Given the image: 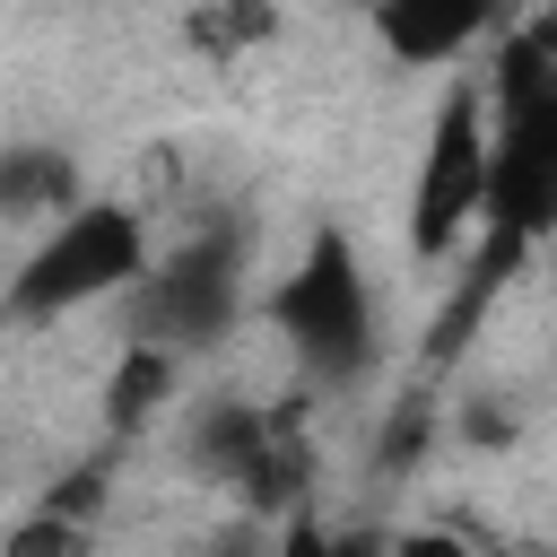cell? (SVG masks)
Masks as SVG:
<instances>
[{
  "label": "cell",
  "mask_w": 557,
  "mask_h": 557,
  "mask_svg": "<svg viewBox=\"0 0 557 557\" xmlns=\"http://www.w3.org/2000/svg\"><path fill=\"white\" fill-rule=\"evenodd\" d=\"M270 331L287 339V366L313 383V392H348L374 374L383 357V305H374V278L357 261V244L339 226H322L270 287Z\"/></svg>",
  "instance_id": "cell-1"
},
{
  "label": "cell",
  "mask_w": 557,
  "mask_h": 557,
  "mask_svg": "<svg viewBox=\"0 0 557 557\" xmlns=\"http://www.w3.org/2000/svg\"><path fill=\"white\" fill-rule=\"evenodd\" d=\"M148 252H157L148 209L87 191V200H78V209H61L52 226H35L26 261L9 270L0 313H9V322H70V313L122 305V296H131V278L148 270Z\"/></svg>",
  "instance_id": "cell-2"
},
{
  "label": "cell",
  "mask_w": 557,
  "mask_h": 557,
  "mask_svg": "<svg viewBox=\"0 0 557 557\" xmlns=\"http://www.w3.org/2000/svg\"><path fill=\"white\" fill-rule=\"evenodd\" d=\"M244 296H252V261H244V235L235 226H200L165 252H148V270L131 278V339L148 348H218L235 322H244Z\"/></svg>",
  "instance_id": "cell-3"
},
{
  "label": "cell",
  "mask_w": 557,
  "mask_h": 557,
  "mask_svg": "<svg viewBox=\"0 0 557 557\" xmlns=\"http://www.w3.org/2000/svg\"><path fill=\"white\" fill-rule=\"evenodd\" d=\"M487 96L479 78H453L444 104L426 113V139H418V174H409V252L418 261H453L470 235H479V209H487Z\"/></svg>",
  "instance_id": "cell-4"
},
{
  "label": "cell",
  "mask_w": 557,
  "mask_h": 557,
  "mask_svg": "<svg viewBox=\"0 0 557 557\" xmlns=\"http://www.w3.org/2000/svg\"><path fill=\"white\" fill-rule=\"evenodd\" d=\"M366 26H374V52L392 70H453V61L487 52L496 9L487 0H374Z\"/></svg>",
  "instance_id": "cell-5"
},
{
  "label": "cell",
  "mask_w": 557,
  "mask_h": 557,
  "mask_svg": "<svg viewBox=\"0 0 557 557\" xmlns=\"http://www.w3.org/2000/svg\"><path fill=\"white\" fill-rule=\"evenodd\" d=\"M78 200H87V174H78L70 148H52V139H9L0 148V218L9 226H52Z\"/></svg>",
  "instance_id": "cell-6"
},
{
  "label": "cell",
  "mask_w": 557,
  "mask_h": 557,
  "mask_svg": "<svg viewBox=\"0 0 557 557\" xmlns=\"http://www.w3.org/2000/svg\"><path fill=\"white\" fill-rule=\"evenodd\" d=\"M278 426H287L278 409H252V400H209V409H191V426H183V461H191L209 487H235V479L261 461V444H270Z\"/></svg>",
  "instance_id": "cell-7"
},
{
  "label": "cell",
  "mask_w": 557,
  "mask_h": 557,
  "mask_svg": "<svg viewBox=\"0 0 557 557\" xmlns=\"http://www.w3.org/2000/svg\"><path fill=\"white\" fill-rule=\"evenodd\" d=\"M174 392H183V357L174 348H148V339H122L113 348V374H104V435L131 444L139 426L165 418Z\"/></svg>",
  "instance_id": "cell-8"
},
{
  "label": "cell",
  "mask_w": 557,
  "mask_h": 557,
  "mask_svg": "<svg viewBox=\"0 0 557 557\" xmlns=\"http://www.w3.org/2000/svg\"><path fill=\"white\" fill-rule=\"evenodd\" d=\"M0 557H96V522H70L52 505H26L0 531Z\"/></svg>",
  "instance_id": "cell-9"
},
{
  "label": "cell",
  "mask_w": 557,
  "mask_h": 557,
  "mask_svg": "<svg viewBox=\"0 0 557 557\" xmlns=\"http://www.w3.org/2000/svg\"><path fill=\"white\" fill-rule=\"evenodd\" d=\"M270 26H278V17H270L261 0H209V9H191V44H200V52H218V61H226V52H244V44H261Z\"/></svg>",
  "instance_id": "cell-10"
},
{
  "label": "cell",
  "mask_w": 557,
  "mask_h": 557,
  "mask_svg": "<svg viewBox=\"0 0 557 557\" xmlns=\"http://www.w3.org/2000/svg\"><path fill=\"white\" fill-rule=\"evenodd\" d=\"M426 435H435V400H426V392H409V400L392 409V426H383V453H374V461H383V470H409V461L426 453Z\"/></svg>",
  "instance_id": "cell-11"
},
{
  "label": "cell",
  "mask_w": 557,
  "mask_h": 557,
  "mask_svg": "<svg viewBox=\"0 0 557 557\" xmlns=\"http://www.w3.org/2000/svg\"><path fill=\"white\" fill-rule=\"evenodd\" d=\"M392 557H496V548H479L470 531H444V522H418V531H392Z\"/></svg>",
  "instance_id": "cell-12"
},
{
  "label": "cell",
  "mask_w": 557,
  "mask_h": 557,
  "mask_svg": "<svg viewBox=\"0 0 557 557\" xmlns=\"http://www.w3.org/2000/svg\"><path fill=\"white\" fill-rule=\"evenodd\" d=\"M270 557H331V531H322V513H313V505H305V513H287Z\"/></svg>",
  "instance_id": "cell-13"
},
{
  "label": "cell",
  "mask_w": 557,
  "mask_h": 557,
  "mask_svg": "<svg viewBox=\"0 0 557 557\" xmlns=\"http://www.w3.org/2000/svg\"><path fill=\"white\" fill-rule=\"evenodd\" d=\"M322 531H331V557H392L383 522H322Z\"/></svg>",
  "instance_id": "cell-14"
},
{
  "label": "cell",
  "mask_w": 557,
  "mask_h": 557,
  "mask_svg": "<svg viewBox=\"0 0 557 557\" xmlns=\"http://www.w3.org/2000/svg\"><path fill=\"white\" fill-rule=\"evenodd\" d=\"M487 9H496V26H505V17H513V9H531V0H487Z\"/></svg>",
  "instance_id": "cell-15"
},
{
  "label": "cell",
  "mask_w": 557,
  "mask_h": 557,
  "mask_svg": "<svg viewBox=\"0 0 557 557\" xmlns=\"http://www.w3.org/2000/svg\"><path fill=\"white\" fill-rule=\"evenodd\" d=\"M522 557H557V548H522Z\"/></svg>",
  "instance_id": "cell-16"
}]
</instances>
